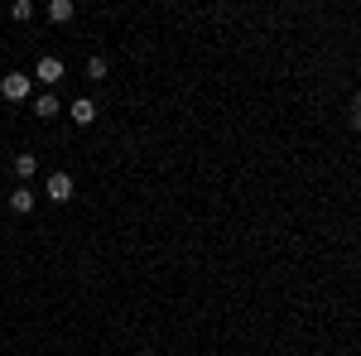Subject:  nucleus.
<instances>
[{
    "mask_svg": "<svg viewBox=\"0 0 361 356\" xmlns=\"http://www.w3.org/2000/svg\"><path fill=\"white\" fill-rule=\"evenodd\" d=\"M34 116H58V97H49V92H44V97L34 102Z\"/></svg>",
    "mask_w": 361,
    "mask_h": 356,
    "instance_id": "1a4fd4ad",
    "label": "nucleus"
},
{
    "mask_svg": "<svg viewBox=\"0 0 361 356\" xmlns=\"http://www.w3.org/2000/svg\"><path fill=\"white\" fill-rule=\"evenodd\" d=\"M106 73H111V63H106L102 54H97V58H87V78H92V82H102Z\"/></svg>",
    "mask_w": 361,
    "mask_h": 356,
    "instance_id": "423d86ee",
    "label": "nucleus"
},
{
    "mask_svg": "<svg viewBox=\"0 0 361 356\" xmlns=\"http://www.w3.org/2000/svg\"><path fill=\"white\" fill-rule=\"evenodd\" d=\"M44 192H49L54 202H73V192H78V183H73V173H49V183H44Z\"/></svg>",
    "mask_w": 361,
    "mask_h": 356,
    "instance_id": "f03ea898",
    "label": "nucleus"
},
{
    "mask_svg": "<svg viewBox=\"0 0 361 356\" xmlns=\"http://www.w3.org/2000/svg\"><path fill=\"white\" fill-rule=\"evenodd\" d=\"M10 15H15V20H29V15H34V5H29V0H15V10H10Z\"/></svg>",
    "mask_w": 361,
    "mask_h": 356,
    "instance_id": "9d476101",
    "label": "nucleus"
},
{
    "mask_svg": "<svg viewBox=\"0 0 361 356\" xmlns=\"http://www.w3.org/2000/svg\"><path fill=\"white\" fill-rule=\"evenodd\" d=\"M44 87H54V82H63V58H54V54H44L39 58V73H34Z\"/></svg>",
    "mask_w": 361,
    "mask_h": 356,
    "instance_id": "7ed1b4c3",
    "label": "nucleus"
},
{
    "mask_svg": "<svg viewBox=\"0 0 361 356\" xmlns=\"http://www.w3.org/2000/svg\"><path fill=\"white\" fill-rule=\"evenodd\" d=\"M10 212H20V217L34 212V188H15L10 192Z\"/></svg>",
    "mask_w": 361,
    "mask_h": 356,
    "instance_id": "39448f33",
    "label": "nucleus"
},
{
    "mask_svg": "<svg viewBox=\"0 0 361 356\" xmlns=\"http://www.w3.org/2000/svg\"><path fill=\"white\" fill-rule=\"evenodd\" d=\"M49 20L68 25V20H73V0H54V5H49Z\"/></svg>",
    "mask_w": 361,
    "mask_h": 356,
    "instance_id": "0eeeda50",
    "label": "nucleus"
},
{
    "mask_svg": "<svg viewBox=\"0 0 361 356\" xmlns=\"http://www.w3.org/2000/svg\"><path fill=\"white\" fill-rule=\"evenodd\" d=\"M352 125H361V97H357V116H352Z\"/></svg>",
    "mask_w": 361,
    "mask_h": 356,
    "instance_id": "9b49d317",
    "label": "nucleus"
},
{
    "mask_svg": "<svg viewBox=\"0 0 361 356\" xmlns=\"http://www.w3.org/2000/svg\"><path fill=\"white\" fill-rule=\"evenodd\" d=\"M29 92H34V78H29V73H5V78H0V97H5V102H25Z\"/></svg>",
    "mask_w": 361,
    "mask_h": 356,
    "instance_id": "f257e3e1",
    "label": "nucleus"
},
{
    "mask_svg": "<svg viewBox=\"0 0 361 356\" xmlns=\"http://www.w3.org/2000/svg\"><path fill=\"white\" fill-rule=\"evenodd\" d=\"M34 168H39L34 154H15V173H20V178H34Z\"/></svg>",
    "mask_w": 361,
    "mask_h": 356,
    "instance_id": "6e6552de",
    "label": "nucleus"
},
{
    "mask_svg": "<svg viewBox=\"0 0 361 356\" xmlns=\"http://www.w3.org/2000/svg\"><path fill=\"white\" fill-rule=\"evenodd\" d=\"M73 121H78V125H92V121H97V102H92V97H78V102H73Z\"/></svg>",
    "mask_w": 361,
    "mask_h": 356,
    "instance_id": "20e7f679",
    "label": "nucleus"
}]
</instances>
